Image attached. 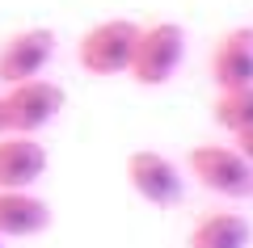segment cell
Masks as SVG:
<instances>
[{
	"label": "cell",
	"instance_id": "6da1fadb",
	"mask_svg": "<svg viewBox=\"0 0 253 248\" xmlns=\"http://www.w3.org/2000/svg\"><path fill=\"white\" fill-rule=\"evenodd\" d=\"M186 177H194V185L228 202L253 198V164L241 156L236 143H194L186 151Z\"/></svg>",
	"mask_w": 253,
	"mask_h": 248
},
{
	"label": "cell",
	"instance_id": "7a4b0ae2",
	"mask_svg": "<svg viewBox=\"0 0 253 248\" xmlns=\"http://www.w3.org/2000/svg\"><path fill=\"white\" fill-rule=\"evenodd\" d=\"M139 26L144 21H131V17H106L97 26H89L81 34V42H76V63L97 80L126 76L131 71V59H135Z\"/></svg>",
	"mask_w": 253,
	"mask_h": 248
},
{
	"label": "cell",
	"instance_id": "3957f363",
	"mask_svg": "<svg viewBox=\"0 0 253 248\" xmlns=\"http://www.w3.org/2000/svg\"><path fill=\"white\" fill-rule=\"evenodd\" d=\"M186 63V26L181 21H148L139 26V42H135V59L126 76L139 89H161Z\"/></svg>",
	"mask_w": 253,
	"mask_h": 248
},
{
	"label": "cell",
	"instance_id": "277c9868",
	"mask_svg": "<svg viewBox=\"0 0 253 248\" xmlns=\"http://www.w3.org/2000/svg\"><path fill=\"white\" fill-rule=\"evenodd\" d=\"M126 181L156 211H173L186 198V169L156 147H139L126 156Z\"/></svg>",
	"mask_w": 253,
	"mask_h": 248
},
{
	"label": "cell",
	"instance_id": "5b68a950",
	"mask_svg": "<svg viewBox=\"0 0 253 248\" xmlns=\"http://www.w3.org/2000/svg\"><path fill=\"white\" fill-rule=\"evenodd\" d=\"M0 97H4V109H9V131H17V135H42L63 114V106H68L63 84L46 80V76L9 84Z\"/></svg>",
	"mask_w": 253,
	"mask_h": 248
},
{
	"label": "cell",
	"instance_id": "8992f818",
	"mask_svg": "<svg viewBox=\"0 0 253 248\" xmlns=\"http://www.w3.org/2000/svg\"><path fill=\"white\" fill-rule=\"evenodd\" d=\"M55 38L51 26H26V30H13L4 42H0V84H21V80H34L51 68L55 59Z\"/></svg>",
	"mask_w": 253,
	"mask_h": 248
},
{
	"label": "cell",
	"instance_id": "52a82bcc",
	"mask_svg": "<svg viewBox=\"0 0 253 248\" xmlns=\"http://www.w3.org/2000/svg\"><path fill=\"white\" fill-rule=\"evenodd\" d=\"M51 169L46 143L38 135H0V189H34Z\"/></svg>",
	"mask_w": 253,
	"mask_h": 248
},
{
	"label": "cell",
	"instance_id": "ba28073f",
	"mask_svg": "<svg viewBox=\"0 0 253 248\" xmlns=\"http://www.w3.org/2000/svg\"><path fill=\"white\" fill-rule=\"evenodd\" d=\"M207 71H211L215 93L253 84V26H232V30H224V34L215 38V46H211Z\"/></svg>",
	"mask_w": 253,
	"mask_h": 248
},
{
	"label": "cell",
	"instance_id": "9c48e42d",
	"mask_svg": "<svg viewBox=\"0 0 253 248\" xmlns=\"http://www.w3.org/2000/svg\"><path fill=\"white\" fill-rule=\"evenodd\" d=\"M51 227V202L34 189H0V240H34Z\"/></svg>",
	"mask_w": 253,
	"mask_h": 248
},
{
	"label": "cell",
	"instance_id": "30bf717a",
	"mask_svg": "<svg viewBox=\"0 0 253 248\" xmlns=\"http://www.w3.org/2000/svg\"><path fill=\"white\" fill-rule=\"evenodd\" d=\"M253 244V223L241 211H207L194 219L186 236V248H249Z\"/></svg>",
	"mask_w": 253,
	"mask_h": 248
},
{
	"label": "cell",
	"instance_id": "8fae6325",
	"mask_svg": "<svg viewBox=\"0 0 253 248\" xmlns=\"http://www.w3.org/2000/svg\"><path fill=\"white\" fill-rule=\"evenodd\" d=\"M211 118H215V126L228 131V135L253 131V84L215 93V101H211Z\"/></svg>",
	"mask_w": 253,
	"mask_h": 248
},
{
	"label": "cell",
	"instance_id": "7c38bea8",
	"mask_svg": "<svg viewBox=\"0 0 253 248\" xmlns=\"http://www.w3.org/2000/svg\"><path fill=\"white\" fill-rule=\"evenodd\" d=\"M232 143L241 147V156L253 164V131H241V135H232Z\"/></svg>",
	"mask_w": 253,
	"mask_h": 248
},
{
	"label": "cell",
	"instance_id": "4fadbf2b",
	"mask_svg": "<svg viewBox=\"0 0 253 248\" xmlns=\"http://www.w3.org/2000/svg\"><path fill=\"white\" fill-rule=\"evenodd\" d=\"M0 135H9V109H4V97H0Z\"/></svg>",
	"mask_w": 253,
	"mask_h": 248
},
{
	"label": "cell",
	"instance_id": "5bb4252c",
	"mask_svg": "<svg viewBox=\"0 0 253 248\" xmlns=\"http://www.w3.org/2000/svg\"><path fill=\"white\" fill-rule=\"evenodd\" d=\"M0 248H4V240H0Z\"/></svg>",
	"mask_w": 253,
	"mask_h": 248
}]
</instances>
